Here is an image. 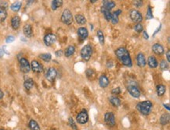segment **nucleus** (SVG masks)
<instances>
[{
    "instance_id": "obj_1",
    "label": "nucleus",
    "mask_w": 170,
    "mask_h": 130,
    "mask_svg": "<svg viewBox=\"0 0 170 130\" xmlns=\"http://www.w3.org/2000/svg\"><path fill=\"white\" fill-rule=\"evenodd\" d=\"M115 55L121 62L125 66L132 67V62L130 57V55L128 52V50L124 47L118 48L117 50H115Z\"/></svg>"
},
{
    "instance_id": "obj_2",
    "label": "nucleus",
    "mask_w": 170,
    "mask_h": 130,
    "mask_svg": "<svg viewBox=\"0 0 170 130\" xmlns=\"http://www.w3.org/2000/svg\"><path fill=\"white\" fill-rule=\"evenodd\" d=\"M153 108V104L150 101H144L138 103L137 105V109L143 115H148L151 113V110Z\"/></svg>"
},
{
    "instance_id": "obj_3",
    "label": "nucleus",
    "mask_w": 170,
    "mask_h": 130,
    "mask_svg": "<svg viewBox=\"0 0 170 130\" xmlns=\"http://www.w3.org/2000/svg\"><path fill=\"white\" fill-rule=\"evenodd\" d=\"M127 90L130 93V95L135 98H138L140 96V91L139 90V87H138L137 83H135V82H130L128 84Z\"/></svg>"
},
{
    "instance_id": "obj_4",
    "label": "nucleus",
    "mask_w": 170,
    "mask_h": 130,
    "mask_svg": "<svg viewBox=\"0 0 170 130\" xmlns=\"http://www.w3.org/2000/svg\"><path fill=\"white\" fill-rule=\"evenodd\" d=\"M60 20L62 23H64L66 25H71L73 22V16L72 12L68 9H66L63 11Z\"/></svg>"
},
{
    "instance_id": "obj_5",
    "label": "nucleus",
    "mask_w": 170,
    "mask_h": 130,
    "mask_svg": "<svg viewBox=\"0 0 170 130\" xmlns=\"http://www.w3.org/2000/svg\"><path fill=\"white\" fill-rule=\"evenodd\" d=\"M93 55V48L90 45H85L81 50V57L85 61H89Z\"/></svg>"
},
{
    "instance_id": "obj_6",
    "label": "nucleus",
    "mask_w": 170,
    "mask_h": 130,
    "mask_svg": "<svg viewBox=\"0 0 170 130\" xmlns=\"http://www.w3.org/2000/svg\"><path fill=\"white\" fill-rule=\"evenodd\" d=\"M19 64H20V69L21 71L24 73H28L31 71V65L28 61V59L25 58H20L19 59Z\"/></svg>"
},
{
    "instance_id": "obj_7",
    "label": "nucleus",
    "mask_w": 170,
    "mask_h": 130,
    "mask_svg": "<svg viewBox=\"0 0 170 130\" xmlns=\"http://www.w3.org/2000/svg\"><path fill=\"white\" fill-rule=\"evenodd\" d=\"M104 122L108 126L114 127L116 125V120H115V116L113 112H107L104 115Z\"/></svg>"
},
{
    "instance_id": "obj_8",
    "label": "nucleus",
    "mask_w": 170,
    "mask_h": 130,
    "mask_svg": "<svg viewBox=\"0 0 170 130\" xmlns=\"http://www.w3.org/2000/svg\"><path fill=\"white\" fill-rule=\"evenodd\" d=\"M130 19L132 20V21L137 24H140L143 20V16H142L141 13L139 12L137 10H132L130 11Z\"/></svg>"
},
{
    "instance_id": "obj_9",
    "label": "nucleus",
    "mask_w": 170,
    "mask_h": 130,
    "mask_svg": "<svg viewBox=\"0 0 170 130\" xmlns=\"http://www.w3.org/2000/svg\"><path fill=\"white\" fill-rule=\"evenodd\" d=\"M76 121L77 122H79V124H86V123L88 122L89 121V115H88V113L86 110H82L81 111H80L78 115L76 117Z\"/></svg>"
},
{
    "instance_id": "obj_10",
    "label": "nucleus",
    "mask_w": 170,
    "mask_h": 130,
    "mask_svg": "<svg viewBox=\"0 0 170 130\" xmlns=\"http://www.w3.org/2000/svg\"><path fill=\"white\" fill-rule=\"evenodd\" d=\"M57 69L55 68H53V67L49 68L46 73V80H48L50 82H53V81L55 80V79L57 78Z\"/></svg>"
},
{
    "instance_id": "obj_11",
    "label": "nucleus",
    "mask_w": 170,
    "mask_h": 130,
    "mask_svg": "<svg viewBox=\"0 0 170 130\" xmlns=\"http://www.w3.org/2000/svg\"><path fill=\"white\" fill-rule=\"evenodd\" d=\"M44 43H45V45L46 46H48V47H50L52 45L56 42V41H57V37H56L55 34H46L45 35L43 38Z\"/></svg>"
},
{
    "instance_id": "obj_12",
    "label": "nucleus",
    "mask_w": 170,
    "mask_h": 130,
    "mask_svg": "<svg viewBox=\"0 0 170 130\" xmlns=\"http://www.w3.org/2000/svg\"><path fill=\"white\" fill-rule=\"evenodd\" d=\"M31 69H32V71L34 73H41L43 72V66L42 65L38 62V61L36 60H33V61L31 62Z\"/></svg>"
},
{
    "instance_id": "obj_13",
    "label": "nucleus",
    "mask_w": 170,
    "mask_h": 130,
    "mask_svg": "<svg viewBox=\"0 0 170 130\" xmlns=\"http://www.w3.org/2000/svg\"><path fill=\"white\" fill-rule=\"evenodd\" d=\"M137 62L138 66L139 67H144L147 65V61H146V58L144 56V55L141 52H140L139 54L137 55Z\"/></svg>"
},
{
    "instance_id": "obj_14",
    "label": "nucleus",
    "mask_w": 170,
    "mask_h": 130,
    "mask_svg": "<svg viewBox=\"0 0 170 130\" xmlns=\"http://www.w3.org/2000/svg\"><path fill=\"white\" fill-rule=\"evenodd\" d=\"M152 51H153L156 55H162L165 52V50H164V48L162 45L158 44V43H156L154 45H153L152 46Z\"/></svg>"
},
{
    "instance_id": "obj_15",
    "label": "nucleus",
    "mask_w": 170,
    "mask_h": 130,
    "mask_svg": "<svg viewBox=\"0 0 170 130\" xmlns=\"http://www.w3.org/2000/svg\"><path fill=\"white\" fill-rule=\"evenodd\" d=\"M77 33H78V36L80 38L81 40H86L88 38V35H89L88 30L86 27H80V28H79Z\"/></svg>"
},
{
    "instance_id": "obj_16",
    "label": "nucleus",
    "mask_w": 170,
    "mask_h": 130,
    "mask_svg": "<svg viewBox=\"0 0 170 130\" xmlns=\"http://www.w3.org/2000/svg\"><path fill=\"white\" fill-rule=\"evenodd\" d=\"M24 86L26 90H30L31 88L34 87V80L31 78V77H29V76H25V78H24Z\"/></svg>"
},
{
    "instance_id": "obj_17",
    "label": "nucleus",
    "mask_w": 170,
    "mask_h": 130,
    "mask_svg": "<svg viewBox=\"0 0 170 130\" xmlns=\"http://www.w3.org/2000/svg\"><path fill=\"white\" fill-rule=\"evenodd\" d=\"M23 31H24V35L26 36L27 38H31L33 35V30H32V27L30 24H25L23 28Z\"/></svg>"
},
{
    "instance_id": "obj_18",
    "label": "nucleus",
    "mask_w": 170,
    "mask_h": 130,
    "mask_svg": "<svg viewBox=\"0 0 170 130\" xmlns=\"http://www.w3.org/2000/svg\"><path fill=\"white\" fill-rule=\"evenodd\" d=\"M99 84L102 88H106L109 85V80L105 75H101L99 78Z\"/></svg>"
},
{
    "instance_id": "obj_19",
    "label": "nucleus",
    "mask_w": 170,
    "mask_h": 130,
    "mask_svg": "<svg viewBox=\"0 0 170 130\" xmlns=\"http://www.w3.org/2000/svg\"><path fill=\"white\" fill-rule=\"evenodd\" d=\"M21 25V19L19 17L15 16L11 19V26L13 30H17L20 27Z\"/></svg>"
},
{
    "instance_id": "obj_20",
    "label": "nucleus",
    "mask_w": 170,
    "mask_h": 130,
    "mask_svg": "<svg viewBox=\"0 0 170 130\" xmlns=\"http://www.w3.org/2000/svg\"><path fill=\"white\" fill-rule=\"evenodd\" d=\"M122 13V10H118L116 11L113 13L112 14H111V19H110V21L112 23V24L115 25V24H117L119 21V19H118V16Z\"/></svg>"
},
{
    "instance_id": "obj_21",
    "label": "nucleus",
    "mask_w": 170,
    "mask_h": 130,
    "mask_svg": "<svg viewBox=\"0 0 170 130\" xmlns=\"http://www.w3.org/2000/svg\"><path fill=\"white\" fill-rule=\"evenodd\" d=\"M147 63L148 66L152 69H155L158 66V62L154 56H149L147 59Z\"/></svg>"
},
{
    "instance_id": "obj_22",
    "label": "nucleus",
    "mask_w": 170,
    "mask_h": 130,
    "mask_svg": "<svg viewBox=\"0 0 170 130\" xmlns=\"http://www.w3.org/2000/svg\"><path fill=\"white\" fill-rule=\"evenodd\" d=\"M102 3H103V6H102V7H103L104 9H106V10H110L111 9L115 7V2H113V1L104 0V1H103Z\"/></svg>"
},
{
    "instance_id": "obj_23",
    "label": "nucleus",
    "mask_w": 170,
    "mask_h": 130,
    "mask_svg": "<svg viewBox=\"0 0 170 130\" xmlns=\"http://www.w3.org/2000/svg\"><path fill=\"white\" fill-rule=\"evenodd\" d=\"M28 127L31 130H40V126L38 124V122L34 119H31L29 121Z\"/></svg>"
},
{
    "instance_id": "obj_24",
    "label": "nucleus",
    "mask_w": 170,
    "mask_h": 130,
    "mask_svg": "<svg viewBox=\"0 0 170 130\" xmlns=\"http://www.w3.org/2000/svg\"><path fill=\"white\" fill-rule=\"evenodd\" d=\"M156 91H157V94H158V96L162 97V96L165 94V91H166V87L163 84H159V85L156 87Z\"/></svg>"
},
{
    "instance_id": "obj_25",
    "label": "nucleus",
    "mask_w": 170,
    "mask_h": 130,
    "mask_svg": "<svg viewBox=\"0 0 170 130\" xmlns=\"http://www.w3.org/2000/svg\"><path fill=\"white\" fill-rule=\"evenodd\" d=\"M170 120V117H169V114H163L161 116L160 118V123L162 125H167L168 123L169 122Z\"/></svg>"
},
{
    "instance_id": "obj_26",
    "label": "nucleus",
    "mask_w": 170,
    "mask_h": 130,
    "mask_svg": "<svg viewBox=\"0 0 170 130\" xmlns=\"http://www.w3.org/2000/svg\"><path fill=\"white\" fill-rule=\"evenodd\" d=\"M74 52H75V48H74V46H73V45H69V46L65 49L64 55L66 57L72 56V55L74 53Z\"/></svg>"
},
{
    "instance_id": "obj_27",
    "label": "nucleus",
    "mask_w": 170,
    "mask_h": 130,
    "mask_svg": "<svg viewBox=\"0 0 170 130\" xmlns=\"http://www.w3.org/2000/svg\"><path fill=\"white\" fill-rule=\"evenodd\" d=\"M110 104H112L114 107H118L121 104V100L116 96H112L109 98Z\"/></svg>"
},
{
    "instance_id": "obj_28",
    "label": "nucleus",
    "mask_w": 170,
    "mask_h": 130,
    "mask_svg": "<svg viewBox=\"0 0 170 130\" xmlns=\"http://www.w3.org/2000/svg\"><path fill=\"white\" fill-rule=\"evenodd\" d=\"M75 20H76L77 24H80V25H83L86 23V19L81 14L75 15Z\"/></svg>"
},
{
    "instance_id": "obj_29",
    "label": "nucleus",
    "mask_w": 170,
    "mask_h": 130,
    "mask_svg": "<svg viewBox=\"0 0 170 130\" xmlns=\"http://www.w3.org/2000/svg\"><path fill=\"white\" fill-rule=\"evenodd\" d=\"M86 75L87 78L89 79V80H95L96 77V72L93 70V69H87L86 71Z\"/></svg>"
},
{
    "instance_id": "obj_30",
    "label": "nucleus",
    "mask_w": 170,
    "mask_h": 130,
    "mask_svg": "<svg viewBox=\"0 0 170 130\" xmlns=\"http://www.w3.org/2000/svg\"><path fill=\"white\" fill-rule=\"evenodd\" d=\"M63 5L62 0H53L51 3V8L53 10H57L58 8L60 7Z\"/></svg>"
},
{
    "instance_id": "obj_31",
    "label": "nucleus",
    "mask_w": 170,
    "mask_h": 130,
    "mask_svg": "<svg viewBox=\"0 0 170 130\" xmlns=\"http://www.w3.org/2000/svg\"><path fill=\"white\" fill-rule=\"evenodd\" d=\"M101 13H103V16H104V18H105L108 21H110V19H111V13H110V10H108L104 9L103 7H101Z\"/></svg>"
},
{
    "instance_id": "obj_32",
    "label": "nucleus",
    "mask_w": 170,
    "mask_h": 130,
    "mask_svg": "<svg viewBox=\"0 0 170 130\" xmlns=\"http://www.w3.org/2000/svg\"><path fill=\"white\" fill-rule=\"evenodd\" d=\"M21 6L22 3L21 2H15L14 3H13L12 5L10 6V10L13 12H18L21 10Z\"/></svg>"
},
{
    "instance_id": "obj_33",
    "label": "nucleus",
    "mask_w": 170,
    "mask_h": 130,
    "mask_svg": "<svg viewBox=\"0 0 170 130\" xmlns=\"http://www.w3.org/2000/svg\"><path fill=\"white\" fill-rule=\"evenodd\" d=\"M7 17V11L5 9L0 7V21H4Z\"/></svg>"
},
{
    "instance_id": "obj_34",
    "label": "nucleus",
    "mask_w": 170,
    "mask_h": 130,
    "mask_svg": "<svg viewBox=\"0 0 170 130\" xmlns=\"http://www.w3.org/2000/svg\"><path fill=\"white\" fill-rule=\"evenodd\" d=\"M39 58L41 59H42L43 61L49 62L51 60V59H52V55L50 53H44V54L39 55Z\"/></svg>"
},
{
    "instance_id": "obj_35",
    "label": "nucleus",
    "mask_w": 170,
    "mask_h": 130,
    "mask_svg": "<svg viewBox=\"0 0 170 130\" xmlns=\"http://www.w3.org/2000/svg\"><path fill=\"white\" fill-rule=\"evenodd\" d=\"M96 34H97V37H98L99 41L101 43V45H103V44H104V35H103V31L101 30H98Z\"/></svg>"
},
{
    "instance_id": "obj_36",
    "label": "nucleus",
    "mask_w": 170,
    "mask_h": 130,
    "mask_svg": "<svg viewBox=\"0 0 170 130\" xmlns=\"http://www.w3.org/2000/svg\"><path fill=\"white\" fill-rule=\"evenodd\" d=\"M68 123H69V125L71 126V128H72V129L78 130V127H77L76 123H75V122H74V119H73L72 117H70V118H68Z\"/></svg>"
},
{
    "instance_id": "obj_37",
    "label": "nucleus",
    "mask_w": 170,
    "mask_h": 130,
    "mask_svg": "<svg viewBox=\"0 0 170 130\" xmlns=\"http://www.w3.org/2000/svg\"><path fill=\"white\" fill-rule=\"evenodd\" d=\"M146 18L148 20L153 18V13H152V9H151V6H148V8H147V10Z\"/></svg>"
},
{
    "instance_id": "obj_38",
    "label": "nucleus",
    "mask_w": 170,
    "mask_h": 130,
    "mask_svg": "<svg viewBox=\"0 0 170 130\" xmlns=\"http://www.w3.org/2000/svg\"><path fill=\"white\" fill-rule=\"evenodd\" d=\"M169 68V63L165 60H162L160 62V69L162 70H166Z\"/></svg>"
},
{
    "instance_id": "obj_39",
    "label": "nucleus",
    "mask_w": 170,
    "mask_h": 130,
    "mask_svg": "<svg viewBox=\"0 0 170 130\" xmlns=\"http://www.w3.org/2000/svg\"><path fill=\"white\" fill-rule=\"evenodd\" d=\"M135 31H137V33H141L144 31V27L141 24H137L134 27Z\"/></svg>"
},
{
    "instance_id": "obj_40",
    "label": "nucleus",
    "mask_w": 170,
    "mask_h": 130,
    "mask_svg": "<svg viewBox=\"0 0 170 130\" xmlns=\"http://www.w3.org/2000/svg\"><path fill=\"white\" fill-rule=\"evenodd\" d=\"M111 94H112L113 95H118L121 94V89H120V87H116V88H114L112 90H111Z\"/></svg>"
},
{
    "instance_id": "obj_41",
    "label": "nucleus",
    "mask_w": 170,
    "mask_h": 130,
    "mask_svg": "<svg viewBox=\"0 0 170 130\" xmlns=\"http://www.w3.org/2000/svg\"><path fill=\"white\" fill-rule=\"evenodd\" d=\"M14 40H15L14 37L12 35H10V36H8V37H6V42L12 43L14 41Z\"/></svg>"
},
{
    "instance_id": "obj_42",
    "label": "nucleus",
    "mask_w": 170,
    "mask_h": 130,
    "mask_svg": "<svg viewBox=\"0 0 170 130\" xmlns=\"http://www.w3.org/2000/svg\"><path fill=\"white\" fill-rule=\"evenodd\" d=\"M0 7L6 10L8 8V3L6 1H0Z\"/></svg>"
},
{
    "instance_id": "obj_43",
    "label": "nucleus",
    "mask_w": 170,
    "mask_h": 130,
    "mask_svg": "<svg viewBox=\"0 0 170 130\" xmlns=\"http://www.w3.org/2000/svg\"><path fill=\"white\" fill-rule=\"evenodd\" d=\"M133 4L136 7L140 8L142 6H143V1H140V0H137V1H134L133 2Z\"/></svg>"
},
{
    "instance_id": "obj_44",
    "label": "nucleus",
    "mask_w": 170,
    "mask_h": 130,
    "mask_svg": "<svg viewBox=\"0 0 170 130\" xmlns=\"http://www.w3.org/2000/svg\"><path fill=\"white\" fill-rule=\"evenodd\" d=\"M63 55V51L62 50H59V51H57V52H56V55L57 57H60L61 56Z\"/></svg>"
},
{
    "instance_id": "obj_45",
    "label": "nucleus",
    "mask_w": 170,
    "mask_h": 130,
    "mask_svg": "<svg viewBox=\"0 0 170 130\" xmlns=\"http://www.w3.org/2000/svg\"><path fill=\"white\" fill-rule=\"evenodd\" d=\"M143 35H144V39H146V40H148L149 35L147 34V33L146 31H143Z\"/></svg>"
},
{
    "instance_id": "obj_46",
    "label": "nucleus",
    "mask_w": 170,
    "mask_h": 130,
    "mask_svg": "<svg viewBox=\"0 0 170 130\" xmlns=\"http://www.w3.org/2000/svg\"><path fill=\"white\" fill-rule=\"evenodd\" d=\"M166 57H167L168 62H169V61H170V52L169 51H168V52H166Z\"/></svg>"
},
{
    "instance_id": "obj_47",
    "label": "nucleus",
    "mask_w": 170,
    "mask_h": 130,
    "mask_svg": "<svg viewBox=\"0 0 170 130\" xmlns=\"http://www.w3.org/2000/svg\"><path fill=\"white\" fill-rule=\"evenodd\" d=\"M3 55H4V51L0 48V58H2L3 56Z\"/></svg>"
},
{
    "instance_id": "obj_48",
    "label": "nucleus",
    "mask_w": 170,
    "mask_h": 130,
    "mask_svg": "<svg viewBox=\"0 0 170 130\" xmlns=\"http://www.w3.org/2000/svg\"><path fill=\"white\" fill-rule=\"evenodd\" d=\"M161 28H162V25H160V26H159V27H158V30H157V31H156L155 32H154V34H153V37H154V36H155V34H156L158 33V31H160V30H161Z\"/></svg>"
},
{
    "instance_id": "obj_49",
    "label": "nucleus",
    "mask_w": 170,
    "mask_h": 130,
    "mask_svg": "<svg viewBox=\"0 0 170 130\" xmlns=\"http://www.w3.org/2000/svg\"><path fill=\"white\" fill-rule=\"evenodd\" d=\"M3 96H4V94H3V90H1V89H0V100H1V99H2V98H3Z\"/></svg>"
},
{
    "instance_id": "obj_50",
    "label": "nucleus",
    "mask_w": 170,
    "mask_h": 130,
    "mask_svg": "<svg viewBox=\"0 0 170 130\" xmlns=\"http://www.w3.org/2000/svg\"><path fill=\"white\" fill-rule=\"evenodd\" d=\"M164 107H165V108H167V110H169V104H164Z\"/></svg>"
},
{
    "instance_id": "obj_51",
    "label": "nucleus",
    "mask_w": 170,
    "mask_h": 130,
    "mask_svg": "<svg viewBox=\"0 0 170 130\" xmlns=\"http://www.w3.org/2000/svg\"><path fill=\"white\" fill-rule=\"evenodd\" d=\"M97 1L96 0H90V3H96Z\"/></svg>"
},
{
    "instance_id": "obj_52",
    "label": "nucleus",
    "mask_w": 170,
    "mask_h": 130,
    "mask_svg": "<svg viewBox=\"0 0 170 130\" xmlns=\"http://www.w3.org/2000/svg\"><path fill=\"white\" fill-rule=\"evenodd\" d=\"M0 130H4L3 129H0Z\"/></svg>"
}]
</instances>
